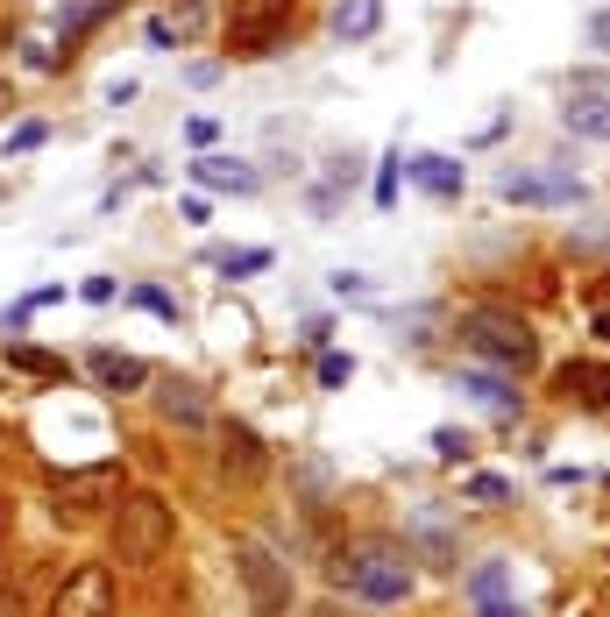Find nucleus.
Masks as SVG:
<instances>
[{"label": "nucleus", "mask_w": 610, "mask_h": 617, "mask_svg": "<svg viewBox=\"0 0 610 617\" xmlns=\"http://www.w3.org/2000/svg\"><path fill=\"white\" fill-rule=\"evenodd\" d=\"M454 391H469L483 412H497V419H511L518 412V391H511V376L504 369H462L454 376Z\"/></svg>", "instance_id": "obj_11"}, {"label": "nucleus", "mask_w": 610, "mask_h": 617, "mask_svg": "<svg viewBox=\"0 0 610 617\" xmlns=\"http://www.w3.org/2000/svg\"><path fill=\"white\" fill-rule=\"evenodd\" d=\"M192 178H199V185H213V192H256V185H263L249 164H235V157H213V149H206V157L192 164Z\"/></svg>", "instance_id": "obj_16"}, {"label": "nucleus", "mask_w": 610, "mask_h": 617, "mask_svg": "<svg viewBox=\"0 0 610 617\" xmlns=\"http://www.w3.org/2000/svg\"><path fill=\"white\" fill-rule=\"evenodd\" d=\"M398 164L405 157H384V171H376V206H398Z\"/></svg>", "instance_id": "obj_24"}, {"label": "nucleus", "mask_w": 610, "mask_h": 617, "mask_svg": "<svg viewBox=\"0 0 610 617\" xmlns=\"http://www.w3.org/2000/svg\"><path fill=\"white\" fill-rule=\"evenodd\" d=\"M0 617H15V596H8V589H0Z\"/></svg>", "instance_id": "obj_34"}, {"label": "nucleus", "mask_w": 610, "mask_h": 617, "mask_svg": "<svg viewBox=\"0 0 610 617\" xmlns=\"http://www.w3.org/2000/svg\"><path fill=\"white\" fill-rule=\"evenodd\" d=\"M8 362H15L22 376H43V383H64V362H57V355H36V348H8Z\"/></svg>", "instance_id": "obj_19"}, {"label": "nucleus", "mask_w": 610, "mask_h": 617, "mask_svg": "<svg viewBox=\"0 0 610 617\" xmlns=\"http://www.w3.org/2000/svg\"><path fill=\"white\" fill-rule=\"evenodd\" d=\"M263 469H270V454H263L256 426H220V476H227V483H242V490H256Z\"/></svg>", "instance_id": "obj_9"}, {"label": "nucleus", "mask_w": 610, "mask_h": 617, "mask_svg": "<svg viewBox=\"0 0 610 617\" xmlns=\"http://www.w3.org/2000/svg\"><path fill=\"white\" fill-rule=\"evenodd\" d=\"M433 454H440V461H462V454H469V433L440 426V433H433Z\"/></svg>", "instance_id": "obj_25"}, {"label": "nucleus", "mask_w": 610, "mask_h": 617, "mask_svg": "<svg viewBox=\"0 0 610 617\" xmlns=\"http://www.w3.org/2000/svg\"><path fill=\"white\" fill-rule=\"evenodd\" d=\"M227 277H256V270H270V249H227V256H213Z\"/></svg>", "instance_id": "obj_20"}, {"label": "nucleus", "mask_w": 610, "mask_h": 617, "mask_svg": "<svg viewBox=\"0 0 610 617\" xmlns=\"http://www.w3.org/2000/svg\"><path fill=\"white\" fill-rule=\"evenodd\" d=\"M8 43H15V36H8V22H0V50H8Z\"/></svg>", "instance_id": "obj_35"}, {"label": "nucleus", "mask_w": 610, "mask_h": 617, "mask_svg": "<svg viewBox=\"0 0 610 617\" xmlns=\"http://www.w3.org/2000/svg\"><path fill=\"white\" fill-rule=\"evenodd\" d=\"M50 617H114V568H71L50 596Z\"/></svg>", "instance_id": "obj_8"}, {"label": "nucleus", "mask_w": 610, "mask_h": 617, "mask_svg": "<svg viewBox=\"0 0 610 617\" xmlns=\"http://www.w3.org/2000/svg\"><path fill=\"white\" fill-rule=\"evenodd\" d=\"M36 142H43V121H22V128L8 135V149H36Z\"/></svg>", "instance_id": "obj_27"}, {"label": "nucleus", "mask_w": 610, "mask_h": 617, "mask_svg": "<svg viewBox=\"0 0 610 617\" xmlns=\"http://www.w3.org/2000/svg\"><path fill=\"white\" fill-rule=\"evenodd\" d=\"M412 554H398L391 539H355V547H341L334 554V589H348V596H362V603H405L412 596V568H405Z\"/></svg>", "instance_id": "obj_3"}, {"label": "nucleus", "mask_w": 610, "mask_h": 617, "mask_svg": "<svg viewBox=\"0 0 610 617\" xmlns=\"http://www.w3.org/2000/svg\"><path fill=\"white\" fill-rule=\"evenodd\" d=\"M462 348L483 355L504 376H525L532 362H540V334H532V320L511 313V305H469L462 313Z\"/></svg>", "instance_id": "obj_2"}, {"label": "nucleus", "mask_w": 610, "mask_h": 617, "mask_svg": "<svg viewBox=\"0 0 610 617\" xmlns=\"http://www.w3.org/2000/svg\"><path fill=\"white\" fill-rule=\"evenodd\" d=\"M497 199H511V206H575L582 178L561 171V164H518V171H497Z\"/></svg>", "instance_id": "obj_7"}, {"label": "nucleus", "mask_w": 610, "mask_h": 617, "mask_svg": "<svg viewBox=\"0 0 610 617\" xmlns=\"http://www.w3.org/2000/svg\"><path fill=\"white\" fill-rule=\"evenodd\" d=\"M348 376H355V355H320V383H327V391H341Z\"/></svg>", "instance_id": "obj_23"}, {"label": "nucleus", "mask_w": 610, "mask_h": 617, "mask_svg": "<svg viewBox=\"0 0 610 617\" xmlns=\"http://www.w3.org/2000/svg\"><path fill=\"white\" fill-rule=\"evenodd\" d=\"M86 376L100 383V391H121L128 398V391H142V383H149V362L142 355H121V348H93L86 355Z\"/></svg>", "instance_id": "obj_10"}, {"label": "nucleus", "mask_w": 610, "mask_h": 617, "mask_svg": "<svg viewBox=\"0 0 610 617\" xmlns=\"http://www.w3.org/2000/svg\"><path fill=\"white\" fill-rule=\"evenodd\" d=\"M561 121H568V135H582V142H610V93H575V100L561 107Z\"/></svg>", "instance_id": "obj_14"}, {"label": "nucleus", "mask_w": 610, "mask_h": 617, "mask_svg": "<svg viewBox=\"0 0 610 617\" xmlns=\"http://www.w3.org/2000/svg\"><path fill=\"white\" fill-rule=\"evenodd\" d=\"M235 575H242V589H249V610H256V617H284V610H291V561H277L256 532H242V539H235Z\"/></svg>", "instance_id": "obj_4"}, {"label": "nucleus", "mask_w": 610, "mask_h": 617, "mask_svg": "<svg viewBox=\"0 0 610 617\" xmlns=\"http://www.w3.org/2000/svg\"><path fill=\"white\" fill-rule=\"evenodd\" d=\"M8 107H15V100H8V86H0V114H8Z\"/></svg>", "instance_id": "obj_36"}, {"label": "nucleus", "mask_w": 610, "mask_h": 617, "mask_svg": "<svg viewBox=\"0 0 610 617\" xmlns=\"http://www.w3.org/2000/svg\"><path fill=\"white\" fill-rule=\"evenodd\" d=\"M149 43L171 50V43H185V36H178V22H171V15H157V22H149Z\"/></svg>", "instance_id": "obj_26"}, {"label": "nucleus", "mask_w": 610, "mask_h": 617, "mask_svg": "<svg viewBox=\"0 0 610 617\" xmlns=\"http://www.w3.org/2000/svg\"><path fill=\"white\" fill-rule=\"evenodd\" d=\"M128 298L142 305V313H157V320H171V327H178V298H171V291H157V284H135Z\"/></svg>", "instance_id": "obj_21"}, {"label": "nucleus", "mask_w": 610, "mask_h": 617, "mask_svg": "<svg viewBox=\"0 0 610 617\" xmlns=\"http://www.w3.org/2000/svg\"><path fill=\"white\" fill-rule=\"evenodd\" d=\"M469 596H476V617H518V603H511V568H504V561H483V568L469 575Z\"/></svg>", "instance_id": "obj_12"}, {"label": "nucleus", "mask_w": 610, "mask_h": 617, "mask_svg": "<svg viewBox=\"0 0 610 617\" xmlns=\"http://www.w3.org/2000/svg\"><path fill=\"white\" fill-rule=\"evenodd\" d=\"M554 391L575 398V405H610V362H568L554 376Z\"/></svg>", "instance_id": "obj_13"}, {"label": "nucleus", "mask_w": 610, "mask_h": 617, "mask_svg": "<svg viewBox=\"0 0 610 617\" xmlns=\"http://www.w3.org/2000/svg\"><path fill=\"white\" fill-rule=\"evenodd\" d=\"M121 490H128L121 461H86V469H64V476L50 483V511H57V518H86V511H100V504H121Z\"/></svg>", "instance_id": "obj_5"}, {"label": "nucleus", "mask_w": 610, "mask_h": 617, "mask_svg": "<svg viewBox=\"0 0 610 617\" xmlns=\"http://www.w3.org/2000/svg\"><path fill=\"white\" fill-rule=\"evenodd\" d=\"M376 22H384V0H341V8H334L341 36H376Z\"/></svg>", "instance_id": "obj_18"}, {"label": "nucleus", "mask_w": 610, "mask_h": 617, "mask_svg": "<svg viewBox=\"0 0 610 617\" xmlns=\"http://www.w3.org/2000/svg\"><path fill=\"white\" fill-rule=\"evenodd\" d=\"M185 135H192V142H199V149H206V142H213V135H220V128H213V121H206V114H192V121H185Z\"/></svg>", "instance_id": "obj_29"}, {"label": "nucleus", "mask_w": 610, "mask_h": 617, "mask_svg": "<svg viewBox=\"0 0 610 617\" xmlns=\"http://www.w3.org/2000/svg\"><path fill=\"white\" fill-rule=\"evenodd\" d=\"M298 0H235V15H227V57H270L277 36L291 29Z\"/></svg>", "instance_id": "obj_6"}, {"label": "nucleus", "mask_w": 610, "mask_h": 617, "mask_svg": "<svg viewBox=\"0 0 610 617\" xmlns=\"http://www.w3.org/2000/svg\"><path fill=\"white\" fill-rule=\"evenodd\" d=\"M462 497H469V504H511V483H504V476H469Z\"/></svg>", "instance_id": "obj_22"}, {"label": "nucleus", "mask_w": 610, "mask_h": 617, "mask_svg": "<svg viewBox=\"0 0 610 617\" xmlns=\"http://www.w3.org/2000/svg\"><path fill=\"white\" fill-rule=\"evenodd\" d=\"M107 547H114V561H121V568H149V561H164V554L178 547V511H171L157 490H121Z\"/></svg>", "instance_id": "obj_1"}, {"label": "nucleus", "mask_w": 610, "mask_h": 617, "mask_svg": "<svg viewBox=\"0 0 610 617\" xmlns=\"http://www.w3.org/2000/svg\"><path fill=\"white\" fill-rule=\"evenodd\" d=\"M589 36H596V43L610 50V15H596V22H589Z\"/></svg>", "instance_id": "obj_32"}, {"label": "nucleus", "mask_w": 610, "mask_h": 617, "mask_svg": "<svg viewBox=\"0 0 610 617\" xmlns=\"http://www.w3.org/2000/svg\"><path fill=\"white\" fill-rule=\"evenodd\" d=\"M8 525H15V504H0V539H8Z\"/></svg>", "instance_id": "obj_33"}, {"label": "nucleus", "mask_w": 610, "mask_h": 617, "mask_svg": "<svg viewBox=\"0 0 610 617\" xmlns=\"http://www.w3.org/2000/svg\"><path fill=\"white\" fill-rule=\"evenodd\" d=\"M412 178H419L433 199H454V192H462V164H454V157H433V149H426V157H412Z\"/></svg>", "instance_id": "obj_17"}, {"label": "nucleus", "mask_w": 610, "mask_h": 617, "mask_svg": "<svg viewBox=\"0 0 610 617\" xmlns=\"http://www.w3.org/2000/svg\"><path fill=\"white\" fill-rule=\"evenodd\" d=\"M596 341L610 348V305H596Z\"/></svg>", "instance_id": "obj_31"}, {"label": "nucleus", "mask_w": 610, "mask_h": 617, "mask_svg": "<svg viewBox=\"0 0 610 617\" xmlns=\"http://www.w3.org/2000/svg\"><path fill=\"white\" fill-rule=\"evenodd\" d=\"M157 405H164V419H171V426H213V405H206L199 383H164Z\"/></svg>", "instance_id": "obj_15"}, {"label": "nucleus", "mask_w": 610, "mask_h": 617, "mask_svg": "<svg viewBox=\"0 0 610 617\" xmlns=\"http://www.w3.org/2000/svg\"><path fill=\"white\" fill-rule=\"evenodd\" d=\"M320 617H334V610H320Z\"/></svg>", "instance_id": "obj_37"}, {"label": "nucleus", "mask_w": 610, "mask_h": 617, "mask_svg": "<svg viewBox=\"0 0 610 617\" xmlns=\"http://www.w3.org/2000/svg\"><path fill=\"white\" fill-rule=\"evenodd\" d=\"M86 298L93 305H114V277H86Z\"/></svg>", "instance_id": "obj_30"}, {"label": "nucleus", "mask_w": 610, "mask_h": 617, "mask_svg": "<svg viewBox=\"0 0 610 617\" xmlns=\"http://www.w3.org/2000/svg\"><path fill=\"white\" fill-rule=\"evenodd\" d=\"M334 291H341V298H369V277H355V270H341V277H334Z\"/></svg>", "instance_id": "obj_28"}]
</instances>
